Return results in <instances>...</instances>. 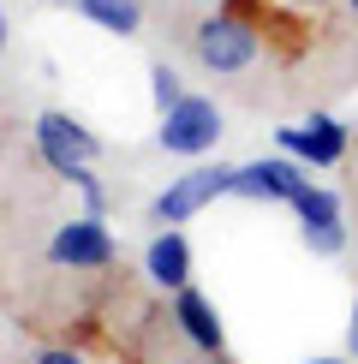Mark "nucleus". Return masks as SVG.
I'll list each match as a JSON object with an SVG mask.
<instances>
[{
	"label": "nucleus",
	"instance_id": "obj_17",
	"mask_svg": "<svg viewBox=\"0 0 358 364\" xmlns=\"http://www.w3.org/2000/svg\"><path fill=\"white\" fill-rule=\"evenodd\" d=\"M310 364H352V358H310Z\"/></svg>",
	"mask_w": 358,
	"mask_h": 364
},
{
	"label": "nucleus",
	"instance_id": "obj_7",
	"mask_svg": "<svg viewBox=\"0 0 358 364\" xmlns=\"http://www.w3.org/2000/svg\"><path fill=\"white\" fill-rule=\"evenodd\" d=\"M347 138L352 132L340 126L335 114H310L298 119V126H275V149L293 161H305V168H335L340 156H347Z\"/></svg>",
	"mask_w": 358,
	"mask_h": 364
},
{
	"label": "nucleus",
	"instance_id": "obj_19",
	"mask_svg": "<svg viewBox=\"0 0 358 364\" xmlns=\"http://www.w3.org/2000/svg\"><path fill=\"white\" fill-rule=\"evenodd\" d=\"M340 6H347V12H358V0H340Z\"/></svg>",
	"mask_w": 358,
	"mask_h": 364
},
{
	"label": "nucleus",
	"instance_id": "obj_16",
	"mask_svg": "<svg viewBox=\"0 0 358 364\" xmlns=\"http://www.w3.org/2000/svg\"><path fill=\"white\" fill-rule=\"evenodd\" d=\"M6 42H12V30H6V12H0V54H6Z\"/></svg>",
	"mask_w": 358,
	"mask_h": 364
},
{
	"label": "nucleus",
	"instance_id": "obj_13",
	"mask_svg": "<svg viewBox=\"0 0 358 364\" xmlns=\"http://www.w3.org/2000/svg\"><path fill=\"white\" fill-rule=\"evenodd\" d=\"M305 245L310 251H317V257H340V251H347V227H305Z\"/></svg>",
	"mask_w": 358,
	"mask_h": 364
},
{
	"label": "nucleus",
	"instance_id": "obj_12",
	"mask_svg": "<svg viewBox=\"0 0 358 364\" xmlns=\"http://www.w3.org/2000/svg\"><path fill=\"white\" fill-rule=\"evenodd\" d=\"M149 96H156V108H161V114H168L173 102H185V78H179L168 60H156V66H149Z\"/></svg>",
	"mask_w": 358,
	"mask_h": 364
},
{
	"label": "nucleus",
	"instance_id": "obj_9",
	"mask_svg": "<svg viewBox=\"0 0 358 364\" xmlns=\"http://www.w3.org/2000/svg\"><path fill=\"white\" fill-rule=\"evenodd\" d=\"M143 275L161 287V293H179V287H191V245L179 227H161L156 239L143 245Z\"/></svg>",
	"mask_w": 358,
	"mask_h": 364
},
{
	"label": "nucleus",
	"instance_id": "obj_14",
	"mask_svg": "<svg viewBox=\"0 0 358 364\" xmlns=\"http://www.w3.org/2000/svg\"><path fill=\"white\" fill-rule=\"evenodd\" d=\"M30 364H90V358L72 346H42V353H30Z\"/></svg>",
	"mask_w": 358,
	"mask_h": 364
},
{
	"label": "nucleus",
	"instance_id": "obj_18",
	"mask_svg": "<svg viewBox=\"0 0 358 364\" xmlns=\"http://www.w3.org/2000/svg\"><path fill=\"white\" fill-rule=\"evenodd\" d=\"M42 6H78V0H42Z\"/></svg>",
	"mask_w": 358,
	"mask_h": 364
},
{
	"label": "nucleus",
	"instance_id": "obj_1",
	"mask_svg": "<svg viewBox=\"0 0 358 364\" xmlns=\"http://www.w3.org/2000/svg\"><path fill=\"white\" fill-rule=\"evenodd\" d=\"M36 156H42V168L60 173V179H72V186L84 191V215H108V191H102V179H96V156H102V138L84 126V119H72V114H36Z\"/></svg>",
	"mask_w": 358,
	"mask_h": 364
},
{
	"label": "nucleus",
	"instance_id": "obj_2",
	"mask_svg": "<svg viewBox=\"0 0 358 364\" xmlns=\"http://www.w3.org/2000/svg\"><path fill=\"white\" fill-rule=\"evenodd\" d=\"M191 54L203 60L209 72H245L251 60L263 54V30L233 6H215L209 18L191 30Z\"/></svg>",
	"mask_w": 358,
	"mask_h": 364
},
{
	"label": "nucleus",
	"instance_id": "obj_8",
	"mask_svg": "<svg viewBox=\"0 0 358 364\" xmlns=\"http://www.w3.org/2000/svg\"><path fill=\"white\" fill-rule=\"evenodd\" d=\"M173 328H179V335H185L191 346H197V353H221V346H227L221 311L209 305L197 287H179V293H173Z\"/></svg>",
	"mask_w": 358,
	"mask_h": 364
},
{
	"label": "nucleus",
	"instance_id": "obj_15",
	"mask_svg": "<svg viewBox=\"0 0 358 364\" xmlns=\"http://www.w3.org/2000/svg\"><path fill=\"white\" fill-rule=\"evenodd\" d=\"M347 358L358 364V293H352V316H347Z\"/></svg>",
	"mask_w": 358,
	"mask_h": 364
},
{
	"label": "nucleus",
	"instance_id": "obj_11",
	"mask_svg": "<svg viewBox=\"0 0 358 364\" xmlns=\"http://www.w3.org/2000/svg\"><path fill=\"white\" fill-rule=\"evenodd\" d=\"M293 215H298V227H335L340 221V197L328 186H305L293 197Z\"/></svg>",
	"mask_w": 358,
	"mask_h": 364
},
{
	"label": "nucleus",
	"instance_id": "obj_4",
	"mask_svg": "<svg viewBox=\"0 0 358 364\" xmlns=\"http://www.w3.org/2000/svg\"><path fill=\"white\" fill-rule=\"evenodd\" d=\"M156 144L168 149V156H209V149L221 144V108L209 96H197V90H185V102H173L168 114H161V132Z\"/></svg>",
	"mask_w": 358,
	"mask_h": 364
},
{
	"label": "nucleus",
	"instance_id": "obj_3",
	"mask_svg": "<svg viewBox=\"0 0 358 364\" xmlns=\"http://www.w3.org/2000/svg\"><path fill=\"white\" fill-rule=\"evenodd\" d=\"M215 197H233V168L227 161H197V168H185L168 191L149 197V215H156L161 227H179V221L203 215Z\"/></svg>",
	"mask_w": 358,
	"mask_h": 364
},
{
	"label": "nucleus",
	"instance_id": "obj_20",
	"mask_svg": "<svg viewBox=\"0 0 358 364\" xmlns=\"http://www.w3.org/2000/svg\"><path fill=\"white\" fill-rule=\"evenodd\" d=\"M215 6H227V0H215Z\"/></svg>",
	"mask_w": 358,
	"mask_h": 364
},
{
	"label": "nucleus",
	"instance_id": "obj_6",
	"mask_svg": "<svg viewBox=\"0 0 358 364\" xmlns=\"http://www.w3.org/2000/svg\"><path fill=\"white\" fill-rule=\"evenodd\" d=\"M114 233L102 215H72L66 227H54L48 239V263L54 269H108L114 263Z\"/></svg>",
	"mask_w": 358,
	"mask_h": 364
},
{
	"label": "nucleus",
	"instance_id": "obj_5",
	"mask_svg": "<svg viewBox=\"0 0 358 364\" xmlns=\"http://www.w3.org/2000/svg\"><path fill=\"white\" fill-rule=\"evenodd\" d=\"M310 186V168L293 156H268V161H245V168H233V197H245V203H287Z\"/></svg>",
	"mask_w": 358,
	"mask_h": 364
},
{
	"label": "nucleus",
	"instance_id": "obj_10",
	"mask_svg": "<svg viewBox=\"0 0 358 364\" xmlns=\"http://www.w3.org/2000/svg\"><path fill=\"white\" fill-rule=\"evenodd\" d=\"M78 12L96 30H108V36H138L143 30V6L138 0H78Z\"/></svg>",
	"mask_w": 358,
	"mask_h": 364
}]
</instances>
